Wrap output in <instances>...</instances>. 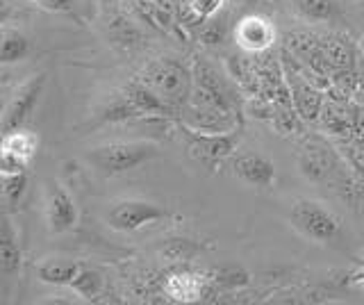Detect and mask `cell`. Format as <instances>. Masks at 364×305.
Wrapping results in <instances>:
<instances>
[{
	"instance_id": "cell-14",
	"label": "cell",
	"mask_w": 364,
	"mask_h": 305,
	"mask_svg": "<svg viewBox=\"0 0 364 305\" xmlns=\"http://www.w3.org/2000/svg\"><path fill=\"white\" fill-rule=\"evenodd\" d=\"M37 149H39V137L26 128L3 132V141H0V153L3 155H11L23 162H30Z\"/></svg>"
},
{
	"instance_id": "cell-12",
	"label": "cell",
	"mask_w": 364,
	"mask_h": 305,
	"mask_svg": "<svg viewBox=\"0 0 364 305\" xmlns=\"http://www.w3.org/2000/svg\"><path fill=\"white\" fill-rule=\"evenodd\" d=\"M82 269V262L68 257H46L37 264V278L53 287H68Z\"/></svg>"
},
{
	"instance_id": "cell-10",
	"label": "cell",
	"mask_w": 364,
	"mask_h": 305,
	"mask_svg": "<svg viewBox=\"0 0 364 305\" xmlns=\"http://www.w3.org/2000/svg\"><path fill=\"white\" fill-rule=\"evenodd\" d=\"M235 39L242 48L250 53L267 50L273 39H276V30H273L271 21L264 16H244L235 28Z\"/></svg>"
},
{
	"instance_id": "cell-5",
	"label": "cell",
	"mask_w": 364,
	"mask_h": 305,
	"mask_svg": "<svg viewBox=\"0 0 364 305\" xmlns=\"http://www.w3.org/2000/svg\"><path fill=\"white\" fill-rule=\"evenodd\" d=\"M46 87V73H34L30 75L26 82L16 87V92L7 98L5 109H3V132L23 128L28 123V119L37 109L41 94Z\"/></svg>"
},
{
	"instance_id": "cell-16",
	"label": "cell",
	"mask_w": 364,
	"mask_h": 305,
	"mask_svg": "<svg viewBox=\"0 0 364 305\" xmlns=\"http://www.w3.org/2000/svg\"><path fill=\"white\" fill-rule=\"evenodd\" d=\"M291 5L307 21L330 23V21L339 18V5L335 0H291Z\"/></svg>"
},
{
	"instance_id": "cell-2",
	"label": "cell",
	"mask_w": 364,
	"mask_h": 305,
	"mask_svg": "<svg viewBox=\"0 0 364 305\" xmlns=\"http://www.w3.org/2000/svg\"><path fill=\"white\" fill-rule=\"evenodd\" d=\"M139 80L162 98L168 107L185 105L191 92V73L178 58H157L148 62Z\"/></svg>"
},
{
	"instance_id": "cell-18",
	"label": "cell",
	"mask_w": 364,
	"mask_h": 305,
	"mask_svg": "<svg viewBox=\"0 0 364 305\" xmlns=\"http://www.w3.org/2000/svg\"><path fill=\"white\" fill-rule=\"evenodd\" d=\"M3 176V200L7 208H16L28 187L26 173H0Z\"/></svg>"
},
{
	"instance_id": "cell-15",
	"label": "cell",
	"mask_w": 364,
	"mask_h": 305,
	"mask_svg": "<svg viewBox=\"0 0 364 305\" xmlns=\"http://www.w3.org/2000/svg\"><path fill=\"white\" fill-rule=\"evenodd\" d=\"M30 53H32L30 39L21 30L5 26L3 32H0V62L5 66L26 62L30 58Z\"/></svg>"
},
{
	"instance_id": "cell-4",
	"label": "cell",
	"mask_w": 364,
	"mask_h": 305,
	"mask_svg": "<svg viewBox=\"0 0 364 305\" xmlns=\"http://www.w3.org/2000/svg\"><path fill=\"white\" fill-rule=\"evenodd\" d=\"M173 214L166 210L164 205H159L155 200L146 198H121L117 203H112L105 221L112 230L117 232H139L144 228H153L168 221Z\"/></svg>"
},
{
	"instance_id": "cell-22",
	"label": "cell",
	"mask_w": 364,
	"mask_h": 305,
	"mask_svg": "<svg viewBox=\"0 0 364 305\" xmlns=\"http://www.w3.org/2000/svg\"><path fill=\"white\" fill-rule=\"evenodd\" d=\"M353 282H358V285H362V287H364V267L358 271L355 276H353Z\"/></svg>"
},
{
	"instance_id": "cell-11",
	"label": "cell",
	"mask_w": 364,
	"mask_h": 305,
	"mask_svg": "<svg viewBox=\"0 0 364 305\" xmlns=\"http://www.w3.org/2000/svg\"><path fill=\"white\" fill-rule=\"evenodd\" d=\"M301 173L312 183H328L337 176V160L323 146H307L299 157Z\"/></svg>"
},
{
	"instance_id": "cell-21",
	"label": "cell",
	"mask_w": 364,
	"mask_h": 305,
	"mask_svg": "<svg viewBox=\"0 0 364 305\" xmlns=\"http://www.w3.org/2000/svg\"><path fill=\"white\" fill-rule=\"evenodd\" d=\"M28 3L48 14H66V12H73L75 0H28Z\"/></svg>"
},
{
	"instance_id": "cell-19",
	"label": "cell",
	"mask_w": 364,
	"mask_h": 305,
	"mask_svg": "<svg viewBox=\"0 0 364 305\" xmlns=\"http://www.w3.org/2000/svg\"><path fill=\"white\" fill-rule=\"evenodd\" d=\"M196 251H198V246L189 240H168L166 246L162 248V253L168 259H173V262H178V259H189Z\"/></svg>"
},
{
	"instance_id": "cell-20",
	"label": "cell",
	"mask_w": 364,
	"mask_h": 305,
	"mask_svg": "<svg viewBox=\"0 0 364 305\" xmlns=\"http://www.w3.org/2000/svg\"><path fill=\"white\" fill-rule=\"evenodd\" d=\"M225 0H187V7L196 18H214L223 9Z\"/></svg>"
},
{
	"instance_id": "cell-1",
	"label": "cell",
	"mask_w": 364,
	"mask_h": 305,
	"mask_svg": "<svg viewBox=\"0 0 364 305\" xmlns=\"http://www.w3.org/2000/svg\"><path fill=\"white\" fill-rule=\"evenodd\" d=\"M159 155V146L155 141H109L91 149L87 153V162L91 164L96 173L114 178V176H123L128 171H134L144 164Z\"/></svg>"
},
{
	"instance_id": "cell-7",
	"label": "cell",
	"mask_w": 364,
	"mask_h": 305,
	"mask_svg": "<svg viewBox=\"0 0 364 305\" xmlns=\"http://www.w3.org/2000/svg\"><path fill=\"white\" fill-rule=\"evenodd\" d=\"M187 137V151L191 157H196L200 164H208L210 168L219 164L223 157L232 153L237 137L235 134H223V132H196V130H185Z\"/></svg>"
},
{
	"instance_id": "cell-17",
	"label": "cell",
	"mask_w": 364,
	"mask_h": 305,
	"mask_svg": "<svg viewBox=\"0 0 364 305\" xmlns=\"http://www.w3.org/2000/svg\"><path fill=\"white\" fill-rule=\"evenodd\" d=\"M102 285H105V278L98 269L82 264V269L77 271V276L73 278V282L68 285V289H73L75 296L85 299V301H94L98 299V294L102 291Z\"/></svg>"
},
{
	"instance_id": "cell-13",
	"label": "cell",
	"mask_w": 364,
	"mask_h": 305,
	"mask_svg": "<svg viewBox=\"0 0 364 305\" xmlns=\"http://www.w3.org/2000/svg\"><path fill=\"white\" fill-rule=\"evenodd\" d=\"M21 244H18V232L14 230V223L7 217V212L3 214V223H0V274L5 278L14 276L21 269Z\"/></svg>"
},
{
	"instance_id": "cell-3",
	"label": "cell",
	"mask_w": 364,
	"mask_h": 305,
	"mask_svg": "<svg viewBox=\"0 0 364 305\" xmlns=\"http://www.w3.org/2000/svg\"><path fill=\"white\" fill-rule=\"evenodd\" d=\"M291 228L314 244H335L341 237V221L326 203L314 198H299L289 210Z\"/></svg>"
},
{
	"instance_id": "cell-9",
	"label": "cell",
	"mask_w": 364,
	"mask_h": 305,
	"mask_svg": "<svg viewBox=\"0 0 364 305\" xmlns=\"http://www.w3.org/2000/svg\"><path fill=\"white\" fill-rule=\"evenodd\" d=\"M205 289H208V278L187 269L173 271V274H168L164 280V294L176 303L200 301L205 296Z\"/></svg>"
},
{
	"instance_id": "cell-8",
	"label": "cell",
	"mask_w": 364,
	"mask_h": 305,
	"mask_svg": "<svg viewBox=\"0 0 364 305\" xmlns=\"http://www.w3.org/2000/svg\"><path fill=\"white\" fill-rule=\"evenodd\" d=\"M230 171L237 180L253 189H271L276 183V164L259 153H242L232 157Z\"/></svg>"
},
{
	"instance_id": "cell-6",
	"label": "cell",
	"mask_w": 364,
	"mask_h": 305,
	"mask_svg": "<svg viewBox=\"0 0 364 305\" xmlns=\"http://www.w3.org/2000/svg\"><path fill=\"white\" fill-rule=\"evenodd\" d=\"M46 223L50 235L71 232L77 223V205L60 180H46Z\"/></svg>"
}]
</instances>
